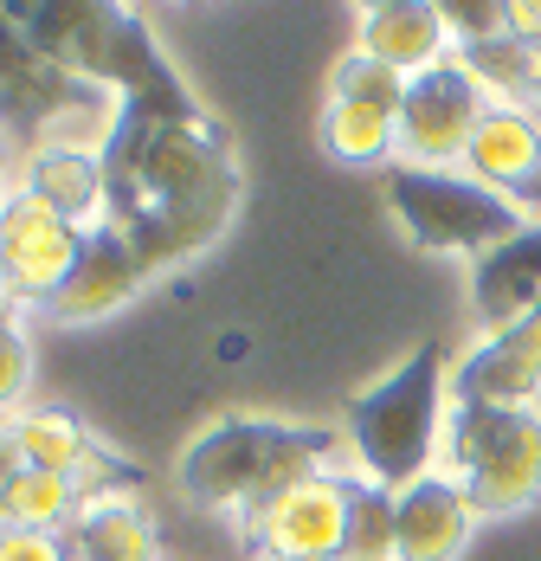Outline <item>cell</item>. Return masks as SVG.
Returning <instances> with one entry per match:
<instances>
[{
  "mask_svg": "<svg viewBox=\"0 0 541 561\" xmlns=\"http://www.w3.org/2000/svg\"><path fill=\"white\" fill-rule=\"evenodd\" d=\"M104 226H116L149 272H174L214 245L239 207V156L181 78L142 98H116L104 136Z\"/></svg>",
  "mask_w": 541,
  "mask_h": 561,
  "instance_id": "1",
  "label": "cell"
},
{
  "mask_svg": "<svg viewBox=\"0 0 541 561\" xmlns=\"http://www.w3.org/2000/svg\"><path fill=\"white\" fill-rule=\"evenodd\" d=\"M348 471L342 426H303V420H270V413H226L200 426L187 451L174 458V491L207 510H258L265 497L290 491L297 478Z\"/></svg>",
  "mask_w": 541,
  "mask_h": 561,
  "instance_id": "2",
  "label": "cell"
},
{
  "mask_svg": "<svg viewBox=\"0 0 541 561\" xmlns=\"http://www.w3.org/2000/svg\"><path fill=\"white\" fill-rule=\"evenodd\" d=\"M445 420H451V342L433 336L393 375H380L375 388L348 393L335 426L348 446V471L400 497L413 478L433 471V451L445 446Z\"/></svg>",
  "mask_w": 541,
  "mask_h": 561,
  "instance_id": "3",
  "label": "cell"
},
{
  "mask_svg": "<svg viewBox=\"0 0 541 561\" xmlns=\"http://www.w3.org/2000/svg\"><path fill=\"white\" fill-rule=\"evenodd\" d=\"M13 20L46 58H58L65 71H78L84 84H97L110 98H142V91H162L181 78L136 7L58 0V7H13Z\"/></svg>",
  "mask_w": 541,
  "mask_h": 561,
  "instance_id": "4",
  "label": "cell"
},
{
  "mask_svg": "<svg viewBox=\"0 0 541 561\" xmlns=\"http://www.w3.org/2000/svg\"><path fill=\"white\" fill-rule=\"evenodd\" d=\"M445 478L471 497L477 516H522L541 504V413L536 407H490L451 400L445 420Z\"/></svg>",
  "mask_w": 541,
  "mask_h": 561,
  "instance_id": "5",
  "label": "cell"
},
{
  "mask_svg": "<svg viewBox=\"0 0 541 561\" xmlns=\"http://www.w3.org/2000/svg\"><path fill=\"white\" fill-rule=\"evenodd\" d=\"M110 116H116V98L84 84L78 71H65L58 58H46L13 20V7H0V123L26 136V156L53 142L104 149Z\"/></svg>",
  "mask_w": 541,
  "mask_h": 561,
  "instance_id": "6",
  "label": "cell"
},
{
  "mask_svg": "<svg viewBox=\"0 0 541 561\" xmlns=\"http://www.w3.org/2000/svg\"><path fill=\"white\" fill-rule=\"evenodd\" d=\"M387 207L400 232L426 252H496L503 239L522 232V207L509 194H496L484 181H471L464 169H413V162H387L380 169Z\"/></svg>",
  "mask_w": 541,
  "mask_h": 561,
  "instance_id": "7",
  "label": "cell"
},
{
  "mask_svg": "<svg viewBox=\"0 0 541 561\" xmlns=\"http://www.w3.org/2000/svg\"><path fill=\"white\" fill-rule=\"evenodd\" d=\"M484 111H490L484 84L464 71L458 53L438 58L433 71H413L400 123H393V162H413V169H451V162H464Z\"/></svg>",
  "mask_w": 541,
  "mask_h": 561,
  "instance_id": "8",
  "label": "cell"
},
{
  "mask_svg": "<svg viewBox=\"0 0 541 561\" xmlns=\"http://www.w3.org/2000/svg\"><path fill=\"white\" fill-rule=\"evenodd\" d=\"M245 542L258 561H342L348 536V471H316L297 478L290 491L265 497L239 516Z\"/></svg>",
  "mask_w": 541,
  "mask_h": 561,
  "instance_id": "9",
  "label": "cell"
},
{
  "mask_svg": "<svg viewBox=\"0 0 541 561\" xmlns=\"http://www.w3.org/2000/svg\"><path fill=\"white\" fill-rule=\"evenodd\" d=\"M78 252H84V226H71L65 214H53L26 187H13L0 201V278L13 290V304L53 310V297L65 290Z\"/></svg>",
  "mask_w": 541,
  "mask_h": 561,
  "instance_id": "10",
  "label": "cell"
},
{
  "mask_svg": "<svg viewBox=\"0 0 541 561\" xmlns=\"http://www.w3.org/2000/svg\"><path fill=\"white\" fill-rule=\"evenodd\" d=\"M541 393V304L529 317L490 330L477 348L451 362V400H490V407H536Z\"/></svg>",
  "mask_w": 541,
  "mask_h": 561,
  "instance_id": "11",
  "label": "cell"
},
{
  "mask_svg": "<svg viewBox=\"0 0 541 561\" xmlns=\"http://www.w3.org/2000/svg\"><path fill=\"white\" fill-rule=\"evenodd\" d=\"M156 278L149 259L116 232V226H91L84 232V252L71 265L65 290L53 297V317L58 323H97L110 310H123L129 297H142V284Z\"/></svg>",
  "mask_w": 541,
  "mask_h": 561,
  "instance_id": "12",
  "label": "cell"
},
{
  "mask_svg": "<svg viewBox=\"0 0 541 561\" xmlns=\"http://www.w3.org/2000/svg\"><path fill=\"white\" fill-rule=\"evenodd\" d=\"M393 510H400V561H458L464 542H471V529H477L471 497H464L458 478H445V471L413 478V484L393 497Z\"/></svg>",
  "mask_w": 541,
  "mask_h": 561,
  "instance_id": "13",
  "label": "cell"
},
{
  "mask_svg": "<svg viewBox=\"0 0 541 561\" xmlns=\"http://www.w3.org/2000/svg\"><path fill=\"white\" fill-rule=\"evenodd\" d=\"M361 53L393 65L400 78H413V71H433L438 58H451L458 46H451L438 7H426V0H380V7L361 13Z\"/></svg>",
  "mask_w": 541,
  "mask_h": 561,
  "instance_id": "14",
  "label": "cell"
},
{
  "mask_svg": "<svg viewBox=\"0 0 541 561\" xmlns=\"http://www.w3.org/2000/svg\"><path fill=\"white\" fill-rule=\"evenodd\" d=\"M33 201H46L53 214H65L71 226H104V156L97 149H78V142H53V149H33L26 156V181H20Z\"/></svg>",
  "mask_w": 541,
  "mask_h": 561,
  "instance_id": "15",
  "label": "cell"
},
{
  "mask_svg": "<svg viewBox=\"0 0 541 561\" xmlns=\"http://www.w3.org/2000/svg\"><path fill=\"white\" fill-rule=\"evenodd\" d=\"M464 174L496 194L529 187L541 174V111H484L471 149H464Z\"/></svg>",
  "mask_w": 541,
  "mask_h": 561,
  "instance_id": "16",
  "label": "cell"
},
{
  "mask_svg": "<svg viewBox=\"0 0 541 561\" xmlns=\"http://www.w3.org/2000/svg\"><path fill=\"white\" fill-rule=\"evenodd\" d=\"M471 290H477V317H484L490 330L529 317L541 304V220H529L516 239H503L496 252H484Z\"/></svg>",
  "mask_w": 541,
  "mask_h": 561,
  "instance_id": "17",
  "label": "cell"
},
{
  "mask_svg": "<svg viewBox=\"0 0 541 561\" xmlns=\"http://www.w3.org/2000/svg\"><path fill=\"white\" fill-rule=\"evenodd\" d=\"M65 549L71 561H162V536L136 497H104L71 516Z\"/></svg>",
  "mask_w": 541,
  "mask_h": 561,
  "instance_id": "18",
  "label": "cell"
},
{
  "mask_svg": "<svg viewBox=\"0 0 541 561\" xmlns=\"http://www.w3.org/2000/svg\"><path fill=\"white\" fill-rule=\"evenodd\" d=\"M7 433H13L20 465H33V471H58V478H78V471L104 451L78 413H58V407H46V413H13Z\"/></svg>",
  "mask_w": 541,
  "mask_h": 561,
  "instance_id": "19",
  "label": "cell"
},
{
  "mask_svg": "<svg viewBox=\"0 0 541 561\" xmlns=\"http://www.w3.org/2000/svg\"><path fill=\"white\" fill-rule=\"evenodd\" d=\"M329 104L361 111V116H380V123H400L406 78H400L393 65H380V58H368L361 46H355V53L335 58V71H329Z\"/></svg>",
  "mask_w": 541,
  "mask_h": 561,
  "instance_id": "20",
  "label": "cell"
},
{
  "mask_svg": "<svg viewBox=\"0 0 541 561\" xmlns=\"http://www.w3.org/2000/svg\"><path fill=\"white\" fill-rule=\"evenodd\" d=\"M342 561H400V510L393 491H380L368 478L348 471V536H342Z\"/></svg>",
  "mask_w": 541,
  "mask_h": 561,
  "instance_id": "21",
  "label": "cell"
},
{
  "mask_svg": "<svg viewBox=\"0 0 541 561\" xmlns=\"http://www.w3.org/2000/svg\"><path fill=\"white\" fill-rule=\"evenodd\" d=\"M78 510H84L78 478H58V471H33V465H20L13 484H7V523H20V529H58V536H65Z\"/></svg>",
  "mask_w": 541,
  "mask_h": 561,
  "instance_id": "22",
  "label": "cell"
},
{
  "mask_svg": "<svg viewBox=\"0 0 541 561\" xmlns=\"http://www.w3.org/2000/svg\"><path fill=\"white\" fill-rule=\"evenodd\" d=\"M323 142H329V156H342V162H380V156H393V123L329 104Z\"/></svg>",
  "mask_w": 541,
  "mask_h": 561,
  "instance_id": "23",
  "label": "cell"
},
{
  "mask_svg": "<svg viewBox=\"0 0 541 561\" xmlns=\"http://www.w3.org/2000/svg\"><path fill=\"white\" fill-rule=\"evenodd\" d=\"M26 381H33V342L20 330V317H0V413L20 407Z\"/></svg>",
  "mask_w": 541,
  "mask_h": 561,
  "instance_id": "24",
  "label": "cell"
},
{
  "mask_svg": "<svg viewBox=\"0 0 541 561\" xmlns=\"http://www.w3.org/2000/svg\"><path fill=\"white\" fill-rule=\"evenodd\" d=\"M0 561H71L58 529H20V523H0Z\"/></svg>",
  "mask_w": 541,
  "mask_h": 561,
  "instance_id": "25",
  "label": "cell"
},
{
  "mask_svg": "<svg viewBox=\"0 0 541 561\" xmlns=\"http://www.w3.org/2000/svg\"><path fill=\"white\" fill-rule=\"evenodd\" d=\"M451 46H477V39H496L503 33V7H438Z\"/></svg>",
  "mask_w": 541,
  "mask_h": 561,
  "instance_id": "26",
  "label": "cell"
},
{
  "mask_svg": "<svg viewBox=\"0 0 541 561\" xmlns=\"http://www.w3.org/2000/svg\"><path fill=\"white\" fill-rule=\"evenodd\" d=\"M503 33L522 39V46L541 39V0H509V7H503Z\"/></svg>",
  "mask_w": 541,
  "mask_h": 561,
  "instance_id": "27",
  "label": "cell"
},
{
  "mask_svg": "<svg viewBox=\"0 0 541 561\" xmlns=\"http://www.w3.org/2000/svg\"><path fill=\"white\" fill-rule=\"evenodd\" d=\"M13 471H20V451H13V433L0 420V523H7V484H13Z\"/></svg>",
  "mask_w": 541,
  "mask_h": 561,
  "instance_id": "28",
  "label": "cell"
},
{
  "mask_svg": "<svg viewBox=\"0 0 541 561\" xmlns=\"http://www.w3.org/2000/svg\"><path fill=\"white\" fill-rule=\"evenodd\" d=\"M522 65H529V91H536V104H541V39L522 46Z\"/></svg>",
  "mask_w": 541,
  "mask_h": 561,
  "instance_id": "29",
  "label": "cell"
},
{
  "mask_svg": "<svg viewBox=\"0 0 541 561\" xmlns=\"http://www.w3.org/2000/svg\"><path fill=\"white\" fill-rule=\"evenodd\" d=\"M0 317H13V290H7V278H0Z\"/></svg>",
  "mask_w": 541,
  "mask_h": 561,
  "instance_id": "30",
  "label": "cell"
},
{
  "mask_svg": "<svg viewBox=\"0 0 541 561\" xmlns=\"http://www.w3.org/2000/svg\"><path fill=\"white\" fill-rule=\"evenodd\" d=\"M7 194H13V187H7V169H0V201H7Z\"/></svg>",
  "mask_w": 541,
  "mask_h": 561,
  "instance_id": "31",
  "label": "cell"
}]
</instances>
